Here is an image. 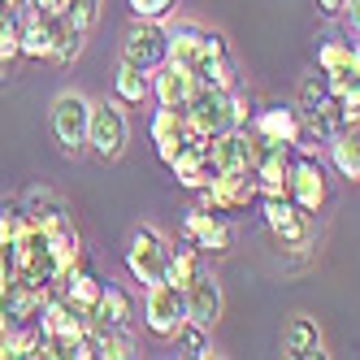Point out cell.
<instances>
[{"label":"cell","instance_id":"obj_32","mask_svg":"<svg viewBox=\"0 0 360 360\" xmlns=\"http://www.w3.org/2000/svg\"><path fill=\"white\" fill-rule=\"evenodd\" d=\"M27 9L48 13V18H61V13H65V0H27Z\"/></svg>","mask_w":360,"mask_h":360},{"label":"cell","instance_id":"obj_29","mask_svg":"<svg viewBox=\"0 0 360 360\" xmlns=\"http://www.w3.org/2000/svg\"><path fill=\"white\" fill-rule=\"evenodd\" d=\"M65 18H70L79 31L91 35V27L100 22V0H65Z\"/></svg>","mask_w":360,"mask_h":360},{"label":"cell","instance_id":"obj_34","mask_svg":"<svg viewBox=\"0 0 360 360\" xmlns=\"http://www.w3.org/2000/svg\"><path fill=\"white\" fill-rule=\"evenodd\" d=\"M0 5H5V9H22V5H27V0H0Z\"/></svg>","mask_w":360,"mask_h":360},{"label":"cell","instance_id":"obj_7","mask_svg":"<svg viewBox=\"0 0 360 360\" xmlns=\"http://www.w3.org/2000/svg\"><path fill=\"white\" fill-rule=\"evenodd\" d=\"M183 291L169 287V282H152V287H143V326L157 334V339H169V334L178 330V321H183Z\"/></svg>","mask_w":360,"mask_h":360},{"label":"cell","instance_id":"obj_12","mask_svg":"<svg viewBox=\"0 0 360 360\" xmlns=\"http://www.w3.org/2000/svg\"><path fill=\"white\" fill-rule=\"evenodd\" d=\"M195 87H200L195 74L187 65L169 61V57L152 70V96H157V105H165V109H187V100H191Z\"/></svg>","mask_w":360,"mask_h":360},{"label":"cell","instance_id":"obj_6","mask_svg":"<svg viewBox=\"0 0 360 360\" xmlns=\"http://www.w3.org/2000/svg\"><path fill=\"white\" fill-rule=\"evenodd\" d=\"M183 235H187L191 248L213 252V256H226L230 248H235V226H230V217L226 213H209V209H200V204L183 217Z\"/></svg>","mask_w":360,"mask_h":360},{"label":"cell","instance_id":"obj_20","mask_svg":"<svg viewBox=\"0 0 360 360\" xmlns=\"http://www.w3.org/2000/svg\"><path fill=\"white\" fill-rule=\"evenodd\" d=\"M152 143H157V157L169 165L174 152L183 148V109H157L152 113Z\"/></svg>","mask_w":360,"mask_h":360},{"label":"cell","instance_id":"obj_28","mask_svg":"<svg viewBox=\"0 0 360 360\" xmlns=\"http://www.w3.org/2000/svg\"><path fill=\"white\" fill-rule=\"evenodd\" d=\"M326 96H330V87H326V74H321V70H313V74H304V83H300V100H295V109L304 113V109L321 105Z\"/></svg>","mask_w":360,"mask_h":360},{"label":"cell","instance_id":"obj_5","mask_svg":"<svg viewBox=\"0 0 360 360\" xmlns=\"http://www.w3.org/2000/svg\"><path fill=\"white\" fill-rule=\"evenodd\" d=\"M256 200V183H252V169L243 174H213L209 183L200 187V209H209V213H239L248 209V204Z\"/></svg>","mask_w":360,"mask_h":360},{"label":"cell","instance_id":"obj_25","mask_svg":"<svg viewBox=\"0 0 360 360\" xmlns=\"http://www.w3.org/2000/svg\"><path fill=\"white\" fill-rule=\"evenodd\" d=\"M200 274V248H169V261H165V282L183 291L187 282Z\"/></svg>","mask_w":360,"mask_h":360},{"label":"cell","instance_id":"obj_33","mask_svg":"<svg viewBox=\"0 0 360 360\" xmlns=\"http://www.w3.org/2000/svg\"><path fill=\"white\" fill-rule=\"evenodd\" d=\"M339 5H343V0H317V9H321V13H330V18L339 13Z\"/></svg>","mask_w":360,"mask_h":360},{"label":"cell","instance_id":"obj_22","mask_svg":"<svg viewBox=\"0 0 360 360\" xmlns=\"http://www.w3.org/2000/svg\"><path fill=\"white\" fill-rule=\"evenodd\" d=\"M83 44H87V31H79L65 13H61V18H53V53H48V61H57V65H74V61L83 57Z\"/></svg>","mask_w":360,"mask_h":360},{"label":"cell","instance_id":"obj_15","mask_svg":"<svg viewBox=\"0 0 360 360\" xmlns=\"http://www.w3.org/2000/svg\"><path fill=\"white\" fill-rule=\"evenodd\" d=\"M248 126H252L261 139H269V143H291V148H295V139H300V131H304L295 105H269V109L256 113Z\"/></svg>","mask_w":360,"mask_h":360},{"label":"cell","instance_id":"obj_24","mask_svg":"<svg viewBox=\"0 0 360 360\" xmlns=\"http://www.w3.org/2000/svg\"><path fill=\"white\" fill-rule=\"evenodd\" d=\"M317 70H321V74H360L356 44H343V39L321 44V48H317Z\"/></svg>","mask_w":360,"mask_h":360},{"label":"cell","instance_id":"obj_1","mask_svg":"<svg viewBox=\"0 0 360 360\" xmlns=\"http://www.w3.org/2000/svg\"><path fill=\"white\" fill-rule=\"evenodd\" d=\"M126 143H131V117H126V105L113 96L96 100L91 105V117H87V148L96 152L100 161H117Z\"/></svg>","mask_w":360,"mask_h":360},{"label":"cell","instance_id":"obj_4","mask_svg":"<svg viewBox=\"0 0 360 360\" xmlns=\"http://www.w3.org/2000/svg\"><path fill=\"white\" fill-rule=\"evenodd\" d=\"M287 200L295 209H304L308 217L326 209L330 200V178L321 169V161L313 152H304V157H291V174H287Z\"/></svg>","mask_w":360,"mask_h":360},{"label":"cell","instance_id":"obj_23","mask_svg":"<svg viewBox=\"0 0 360 360\" xmlns=\"http://www.w3.org/2000/svg\"><path fill=\"white\" fill-rule=\"evenodd\" d=\"M326 143H330V161H334V169H339V178L356 183V178H360V135H356V126L330 135Z\"/></svg>","mask_w":360,"mask_h":360},{"label":"cell","instance_id":"obj_13","mask_svg":"<svg viewBox=\"0 0 360 360\" xmlns=\"http://www.w3.org/2000/svg\"><path fill=\"white\" fill-rule=\"evenodd\" d=\"M22 213H27L44 235H61V230H74V217L65 209V200L57 191H48V187H35L27 191V200H22Z\"/></svg>","mask_w":360,"mask_h":360},{"label":"cell","instance_id":"obj_11","mask_svg":"<svg viewBox=\"0 0 360 360\" xmlns=\"http://www.w3.org/2000/svg\"><path fill=\"white\" fill-rule=\"evenodd\" d=\"M221 282L200 265V274L183 287V313H187V321H200V326H217V317H221Z\"/></svg>","mask_w":360,"mask_h":360},{"label":"cell","instance_id":"obj_3","mask_svg":"<svg viewBox=\"0 0 360 360\" xmlns=\"http://www.w3.org/2000/svg\"><path fill=\"white\" fill-rule=\"evenodd\" d=\"M165 261H169V239L157 226H135L131 243H126V269L139 287H152V282L165 278Z\"/></svg>","mask_w":360,"mask_h":360},{"label":"cell","instance_id":"obj_31","mask_svg":"<svg viewBox=\"0 0 360 360\" xmlns=\"http://www.w3.org/2000/svg\"><path fill=\"white\" fill-rule=\"evenodd\" d=\"M18 217H22V200H5V204H0V243L13 239Z\"/></svg>","mask_w":360,"mask_h":360},{"label":"cell","instance_id":"obj_9","mask_svg":"<svg viewBox=\"0 0 360 360\" xmlns=\"http://www.w3.org/2000/svg\"><path fill=\"white\" fill-rule=\"evenodd\" d=\"M261 200V213H265V226L274 230L278 243L287 248H304L308 243V213L295 209L287 195H256Z\"/></svg>","mask_w":360,"mask_h":360},{"label":"cell","instance_id":"obj_16","mask_svg":"<svg viewBox=\"0 0 360 360\" xmlns=\"http://www.w3.org/2000/svg\"><path fill=\"white\" fill-rule=\"evenodd\" d=\"M91 321H105V326H122V330H131V321H135V295L122 287V282H105L100 287V300H96V313H91Z\"/></svg>","mask_w":360,"mask_h":360},{"label":"cell","instance_id":"obj_8","mask_svg":"<svg viewBox=\"0 0 360 360\" xmlns=\"http://www.w3.org/2000/svg\"><path fill=\"white\" fill-rule=\"evenodd\" d=\"M122 57L135 61L143 70H157L165 61V22H152V18H135L126 27V39H122Z\"/></svg>","mask_w":360,"mask_h":360},{"label":"cell","instance_id":"obj_17","mask_svg":"<svg viewBox=\"0 0 360 360\" xmlns=\"http://www.w3.org/2000/svg\"><path fill=\"white\" fill-rule=\"evenodd\" d=\"M87 347H91V356H100V360H131V356H135L131 330L105 326V321H87Z\"/></svg>","mask_w":360,"mask_h":360},{"label":"cell","instance_id":"obj_26","mask_svg":"<svg viewBox=\"0 0 360 360\" xmlns=\"http://www.w3.org/2000/svg\"><path fill=\"white\" fill-rule=\"evenodd\" d=\"M169 339L178 343V352H183V356H195V360L213 356V347H209V326H200V321H187V317H183Z\"/></svg>","mask_w":360,"mask_h":360},{"label":"cell","instance_id":"obj_2","mask_svg":"<svg viewBox=\"0 0 360 360\" xmlns=\"http://www.w3.org/2000/svg\"><path fill=\"white\" fill-rule=\"evenodd\" d=\"M87 117H91V100L83 91H61L48 109V126H53V139L65 157H79L87 148Z\"/></svg>","mask_w":360,"mask_h":360},{"label":"cell","instance_id":"obj_19","mask_svg":"<svg viewBox=\"0 0 360 360\" xmlns=\"http://www.w3.org/2000/svg\"><path fill=\"white\" fill-rule=\"evenodd\" d=\"M282 352H287L291 360H317L326 356L321 352V330L313 317H291L287 330H282Z\"/></svg>","mask_w":360,"mask_h":360},{"label":"cell","instance_id":"obj_10","mask_svg":"<svg viewBox=\"0 0 360 360\" xmlns=\"http://www.w3.org/2000/svg\"><path fill=\"white\" fill-rule=\"evenodd\" d=\"M209 165L213 174H243L252 169V126H226L209 139Z\"/></svg>","mask_w":360,"mask_h":360},{"label":"cell","instance_id":"obj_27","mask_svg":"<svg viewBox=\"0 0 360 360\" xmlns=\"http://www.w3.org/2000/svg\"><path fill=\"white\" fill-rule=\"evenodd\" d=\"M18 61V9L0 5V70Z\"/></svg>","mask_w":360,"mask_h":360},{"label":"cell","instance_id":"obj_18","mask_svg":"<svg viewBox=\"0 0 360 360\" xmlns=\"http://www.w3.org/2000/svg\"><path fill=\"white\" fill-rule=\"evenodd\" d=\"M174 178L183 183L187 191H200L204 183L213 178V165H209V148H195V143H183L174 152V161H169Z\"/></svg>","mask_w":360,"mask_h":360},{"label":"cell","instance_id":"obj_30","mask_svg":"<svg viewBox=\"0 0 360 360\" xmlns=\"http://www.w3.org/2000/svg\"><path fill=\"white\" fill-rule=\"evenodd\" d=\"M126 5H131V13H135V18L165 22V18L174 13V5H178V0H126Z\"/></svg>","mask_w":360,"mask_h":360},{"label":"cell","instance_id":"obj_21","mask_svg":"<svg viewBox=\"0 0 360 360\" xmlns=\"http://www.w3.org/2000/svg\"><path fill=\"white\" fill-rule=\"evenodd\" d=\"M113 91H117L122 105H143V100L152 96V70H143V65L122 57V65L113 74Z\"/></svg>","mask_w":360,"mask_h":360},{"label":"cell","instance_id":"obj_14","mask_svg":"<svg viewBox=\"0 0 360 360\" xmlns=\"http://www.w3.org/2000/svg\"><path fill=\"white\" fill-rule=\"evenodd\" d=\"M48 53H53V18L48 13H35L18 9V57L27 61H48Z\"/></svg>","mask_w":360,"mask_h":360}]
</instances>
